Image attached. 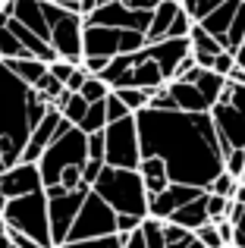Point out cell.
<instances>
[{"instance_id": "obj_1", "label": "cell", "mask_w": 245, "mask_h": 248, "mask_svg": "<svg viewBox=\"0 0 245 248\" xmlns=\"http://www.w3.org/2000/svg\"><path fill=\"white\" fill-rule=\"evenodd\" d=\"M135 120L141 157H160L173 182L211 188V182L227 170V151L211 113L145 107Z\"/></svg>"}, {"instance_id": "obj_2", "label": "cell", "mask_w": 245, "mask_h": 248, "mask_svg": "<svg viewBox=\"0 0 245 248\" xmlns=\"http://www.w3.org/2000/svg\"><path fill=\"white\" fill-rule=\"evenodd\" d=\"M54 104L38 88L25 85L0 60V157L10 167L22 164V154L31 141V132L41 126Z\"/></svg>"}, {"instance_id": "obj_3", "label": "cell", "mask_w": 245, "mask_h": 248, "mask_svg": "<svg viewBox=\"0 0 245 248\" xmlns=\"http://www.w3.org/2000/svg\"><path fill=\"white\" fill-rule=\"evenodd\" d=\"M85 167H88V135L63 116V126L57 132V139L50 141V148L38 160V170H41V179H44V192L57 188L63 173L85 170Z\"/></svg>"}, {"instance_id": "obj_4", "label": "cell", "mask_w": 245, "mask_h": 248, "mask_svg": "<svg viewBox=\"0 0 245 248\" xmlns=\"http://www.w3.org/2000/svg\"><path fill=\"white\" fill-rule=\"evenodd\" d=\"M94 192L107 201L117 214H132V217L148 220V195L145 179L138 170H120V167H104L101 176L94 179Z\"/></svg>"}, {"instance_id": "obj_5", "label": "cell", "mask_w": 245, "mask_h": 248, "mask_svg": "<svg viewBox=\"0 0 245 248\" xmlns=\"http://www.w3.org/2000/svg\"><path fill=\"white\" fill-rule=\"evenodd\" d=\"M3 220L10 230L29 236L31 242H38L41 248H57L54 236H50V204H47V192H35V195H22L13 198L3 211Z\"/></svg>"}, {"instance_id": "obj_6", "label": "cell", "mask_w": 245, "mask_h": 248, "mask_svg": "<svg viewBox=\"0 0 245 248\" xmlns=\"http://www.w3.org/2000/svg\"><path fill=\"white\" fill-rule=\"evenodd\" d=\"M211 120H214L217 135L223 141V151L245 148V85L227 79L220 101L211 107Z\"/></svg>"}, {"instance_id": "obj_7", "label": "cell", "mask_w": 245, "mask_h": 248, "mask_svg": "<svg viewBox=\"0 0 245 248\" xmlns=\"http://www.w3.org/2000/svg\"><path fill=\"white\" fill-rule=\"evenodd\" d=\"M85 57H113L120 54H135V50L148 47V35L145 31H132V29H107V25H88L85 22Z\"/></svg>"}, {"instance_id": "obj_8", "label": "cell", "mask_w": 245, "mask_h": 248, "mask_svg": "<svg viewBox=\"0 0 245 248\" xmlns=\"http://www.w3.org/2000/svg\"><path fill=\"white\" fill-rule=\"evenodd\" d=\"M104 141H107V167H120V170H138L141 164V139H138V120L126 116L117 120L104 129Z\"/></svg>"}, {"instance_id": "obj_9", "label": "cell", "mask_w": 245, "mask_h": 248, "mask_svg": "<svg viewBox=\"0 0 245 248\" xmlns=\"http://www.w3.org/2000/svg\"><path fill=\"white\" fill-rule=\"evenodd\" d=\"M101 236H117V211L101 198L98 192H88L66 242H82V239H101Z\"/></svg>"}, {"instance_id": "obj_10", "label": "cell", "mask_w": 245, "mask_h": 248, "mask_svg": "<svg viewBox=\"0 0 245 248\" xmlns=\"http://www.w3.org/2000/svg\"><path fill=\"white\" fill-rule=\"evenodd\" d=\"M82 38H85V16H82V13L66 10L54 22V29H50V44H54L57 57H60V60H69V63L85 60V44H82Z\"/></svg>"}, {"instance_id": "obj_11", "label": "cell", "mask_w": 245, "mask_h": 248, "mask_svg": "<svg viewBox=\"0 0 245 248\" xmlns=\"http://www.w3.org/2000/svg\"><path fill=\"white\" fill-rule=\"evenodd\" d=\"M92 186L79 188V192H69V195H47V204H50V236H54V245L60 248L69 239V230H73L76 217H79L82 204H85Z\"/></svg>"}, {"instance_id": "obj_12", "label": "cell", "mask_w": 245, "mask_h": 248, "mask_svg": "<svg viewBox=\"0 0 245 248\" xmlns=\"http://www.w3.org/2000/svg\"><path fill=\"white\" fill-rule=\"evenodd\" d=\"M151 16L154 13H138V10H129L122 0H113L107 6H98L92 16H85L88 25H107V29H132V31H145L151 29Z\"/></svg>"}, {"instance_id": "obj_13", "label": "cell", "mask_w": 245, "mask_h": 248, "mask_svg": "<svg viewBox=\"0 0 245 248\" xmlns=\"http://www.w3.org/2000/svg\"><path fill=\"white\" fill-rule=\"evenodd\" d=\"M208 188H198V186H183V182H170V188H164L160 195H151L148 201V217L154 220H170L179 207H185L189 201H195L198 195H204Z\"/></svg>"}, {"instance_id": "obj_14", "label": "cell", "mask_w": 245, "mask_h": 248, "mask_svg": "<svg viewBox=\"0 0 245 248\" xmlns=\"http://www.w3.org/2000/svg\"><path fill=\"white\" fill-rule=\"evenodd\" d=\"M164 85H167L164 69L157 66V60H151L148 47H141L138 54H135L132 69H129V73L120 79L117 88H145V91H157V88H164ZM117 88H113V91H117Z\"/></svg>"}, {"instance_id": "obj_15", "label": "cell", "mask_w": 245, "mask_h": 248, "mask_svg": "<svg viewBox=\"0 0 245 248\" xmlns=\"http://www.w3.org/2000/svg\"><path fill=\"white\" fill-rule=\"evenodd\" d=\"M0 192L6 195V201L22 198V195L44 192V179H41L38 164H16V167H10L3 176H0Z\"/></svg>"}, {"instance_id": "obj_16", "label": "cell", "mask_w": 245, "mask_h": 248, "mask_svg": "<svg viewBox=\"0 0 245 248\" xmlns=\"http://www.w3.org/2000/svg\"><path fill=\"white\" fill-rule=\"evenodd\" d=\"M148 54L164 69L167 82H173L176 73H179V66H183V60L192 54V41L189 38H164V41H157V44H148Z\"/></svg>"}, {"instance_id": "obj_17", "label": "cell", "mask_w": 245, "mask_h": 248, "mask_svg": "<svg viewBox=\"0 0 245 248\" xmlns=\"http://www.w3.org/2000/svg\"><path fill=\"white\" fill-rule=\"evenodd\" d=\"M60 126H63V113L57 107H50L47 116L41 120V126L31 132V141H29V148H25V154H22V164H38V160H41V154L50 148V141L57 139Z\"/></svg>"}, {"instance_id": "obj_18", "label": "cell", "mask_w": 245, "mask_h": 248, "mask_svg": "<svg viewBox=\"0 0 245 248\" xmlns=\"http://www.w3.org/2000/svg\"><path fill=\"white\" fill-rule=\"evenodd\" d=\"M189 41H192V57H195V63L198 66H204V69H214V63H217V57L223 54V44L217 41L211 31H204L201 25H192V35H189Z\"/></svg>"}, {"instance_id": "obj_19", "label": "cell", "mask_w": 245, "mask_h": 248, "mask_svg": "<svg viewBox=\"0 0 245 248\" xmlns=\"http://www.w3.org/2000/svg\"><path fill=\"white\" fill-rule=\"evenodd\" d=\"M167 88H170V94H173V101H176L179 110H185V113H211V101L201 94L198 85L173 79V82H167Z\"/></svg>"}, {"instance_id": "obj_20", "label": "cell", "mask_w": 245, "mask_h": 248, "mask_svg": "<svg viewBox=\"0 0 245 248\" xmlns=\"http://www.w3.org/2000/svg\"><path fill=\"white\" fill-rule=\"evenodd\" d=\"M239 6H242V0H227L223 6H217L214 13H211L208 19H201V29L204 31H211V35L217 38V41L227 47V38H230V29H233V22H236V13H239Z\"/></svg>"}, {"instance_id": "obj_21", "label": "cell", "mask_w": 245, "mask_h": 248, "mask_svg": "<svg viewBox=\"0 0 245 248\" xmlns=\"http://www.w3.org/2000/svg\"><path fill=\"white\" fill-rule=\"evenodd\" d=\"M179 10H183V3H179V0H160V6L154 10V16H151L148 44H157V41H164V38L170 35V29H173V22H176Z\"/></svg>"}, {"instance_id": "obj_22", "label": "cell", "mask_w": 245, "mask_h": 248, "mask_svg": "<svg viewBox=\"0 0 245 248\" xmlns=\"http://www.w3.org/2000/svg\"><path fill=\"white\" fill-rule=\"evenodd\" d=\"M170 223H179V226H185V230H192V232L201 230L204 223H214L211 214H208V192L198 195L195 201H189L185 207H179V211L170 217Z\"/></svg>"}, {"instance_id": "obj_23", "label": "cell", "mask_w": 245, "mask_h": 248, "mask_svg": "<svg viewBox=\"0 0 245 248\" xmlns=\"http://www.w3.org/2000/svg\"><path fill=\"white\" fill-rule=\"evenodd\" d=\"M138 173H141V179H145L148 195H160L164 188H170V182H173L170 170H167V164L160 157H141Z\"/></svg>"}, {"instance_id": "obj_24", "label": "cell", "mask_w": 245, "mask_h": 248, "mask_svg": "<svg viewBox=\"0 0 245 248\" xmlns=\"http://www.w3.org/2000/svg\"><path fill=\"white\" fill-rule=\"evenodd\" d=\"M3 63H6V66H10L25 85H31V88H35V85L41 82L44 76H47V69H50V63L35 60V57H19V60H3Z\"/></svg>"}, {"instance_id": "obj_25", "label": "cell", "mask_w": 245, "mask_h": 248, "mask_svg": "<svg viewBox=\"0 0 245 248\" xmlns=\"http://www.w3.org/2000/svg\"><path fill=\"white\" fill-rule=\"evenodd\" d=\"M57 110H60L63 116H66L73 126H82V120H85V113H88V107L92 104L85 101L82 94H73V91H63L60 97H57V104H54Z\"/></svg>"}, {"instance_id": "obj_26", "label": "cell", "mask_w": 245, "mask_h": 248, "mask_svg": "<svg viewBox=\"0 0 245 248\" xmlns=\"http://www.w3.org/2000/svg\"><path fill=\"white\" fill-rule=\"evenodd\" d=\"M107 101H98V104H92L88 107V113H85V120H82V132L85 135H94V132H104L107 129Z\"/></svg>"}, {"instance_id": "obj_27", "label": "cell", "mask_w": 245, "mask_h": 248, "mask_svg": "<svg viewBox=\"0 0 245 248\" xmlns=\"http://www.w3.org/2000/svg\"><path fill=\"white\" fill-rule=\"evenodd\" d=\"M117 94H120V101L126 104L132 113H141V110L151 104L154 91H145V88H117Z\"/></svg>"}, {"instance_id": "obj_28", "label": "cell", "mask_w": 245, "mask_h": 248, "mask_svg": "<svg viewBox=\"0 0 245 248\" xmlns=\"http://www.w3.org/2000/svg\"><path fill=\"white\" fill-rule=\"evenodd\" d=\"M110 91H113V88H110L104 79H101V76H88V82L82 85L79 94L85 97L88 104H98V101H107V97H110Z\"/></svg>"}, {"instance_id": "obj_29", "label": "cell", "mask_w": 245, "mask_h": 248, "mask_svg": "<svg viewBox=\"0 0 245 248\" xmlns=\"http://www.w3.org/2000/svg\"><path fill=\"white\" fill-rule=\"evenodd\" d=\"M179 3H183V10L192 16V22H201V19H208L217 6H223L227 0H179Z\"/></svg>"}, {"instance_id": "obj_30", "label": "cell", "mask_w": 245, "mask_h": 248, "mask_svg": "<svg viewBox=\"0 0 245 248\" xmlns=\"http://www.w3.org/2000/svg\"><path fill=\"white\" fill-rule=\"evenodd\" d=\"M141 230H145L148 248H167V236H164V220H154V217H148L145 223H141Z\"/></svg>"}, {"instance_id": "obj_31", "label": "cell", "mask_w": 245, "mask_h": 248, "mask_svg": "<svg viewBox=\"0 0 245 248\" xmlns=\"http://www.w3.org/2000/svg\"><path fill=\"white\" fill-rule=\"evenodd\" d=\"M60 248H122V236H101V239H82V242H63Z\"/></svg>"}, {"instance_id": "obj_32", "label": "cell", "mask_w": 245, "mask_h": 248, "mask_svg": "<svg viewBox=\"0 0 245 248\" xmlns=\"http://www.w3.org/2000/svg\"><path fill=\"white\" fill-rule=\"evenodd\" d=\"M230 207H233V198H223V195L208 192V214H211V220H214V223L230 217Z\"/></svg>"}, {"instance_id": "obj_33", "label": "cell", "mask_w": 245, "mask_h": 248, "mask_svg": "<svg viewBox=\"0 0 245 248\" xmlns=\"http://www.w3.org/2000/svg\"><path fill=\"white\" fill-rule=\"evenodd\" d=\"M35 88H38V91H41V94H44V97H47V101H50V104H57V97H60V94H63V91H66V85H63V82H60V79H57V76H54V73H50V69H47V76H44V79H41V82H38V85H35Z\"/></svg>"}, {"instance_id": "obj_34", "label": "cell", "mask_w": 245, "mask_h": 248, "mask_svg": "<svg viewBox=\"0 0 245 248\" xmlns=\"http://www.w3.org/2000/svg\"><path fill=\"white\" fill-rule=\"evenodd\" d=\"M239 182H242V179H236V176H230L227 170H223V173L217 176L214 182H211V188H208V192L223 195V198H233V195H236V188H239Z\"/></svg>"}, {"instance_id": "obj_35", "label": "cell", "mask_w": 245, "mask_h": 248, "mask_svg": "<svg viewBox=\"0 0 245 248\" xmlns=\"http://www.w3.org/2000/svg\"><path fill=\"white\" fill-rule=\"evenodd\" d=\"M227 220H233V226H236V242H233V248H245V204H236V201H233Z\"/></svg>"}, {"instance_id": "obj_36", "label": "cell", "mask_w": 245, "mask_h": 248, "mask_svg": "<svg viewBox=\"0 0 245 248\" xmlns=\"http://www.w3.org/2000/svg\"><path fill=\"white\" fill-rule=\"evenodd\" d=\"M195 236L201 239V245H204V248H227V245H223L220 230H217V223H204L201 230H195Z\"/></svg>"}, {"instance_id": "obj_37", "label": "cell", "mask_w": 245, "mask_h": 248, "mask_svg": "<svg viewBox=\"0 0 245 248\" xmlns=\"http://www.w3.org/2000/svg\"><path fill=\"white\" fill-rule=\"evenodd\" d=\"M126 116H132V110H129L126 104L120 101L117 91H110V97H107V120L117 123V120H126ZM110 123H107V126H110Z\"/></svg>"}, {"instance_id": "obj_38", "label": "cell", "mask_w": 245, "mask_h": 248, "mask_svg": "<svg viewBox=\"0 0 245 248\" xmlns=\"http://www.w3.org/2000/svg\"><path fill=\"white\" fill-rule=\"evenodd\" d=\"M227 173L242 179L245 173V148H236V151H227Z\"/></svg>"}, {"instance_id": "obj_39", "label": "cell", "mask_w": 245, "mask_h": 248, "mask_svg": "<svg viewBox=\"0 0 245 248\" xmlns=\"http://www.w3.org/2000/svg\"><path fill=\"white\" fill-rule=\"evenodd\" d=\"M76 69H79V63H69V60H54V63H50V73H54V76H57V79H60L63 85L73 79V73H76Z\"/></svg>"}, {"instance_id": "obj_40", "label": "cell", "mask_w": 245, "mask_h": 248, "mask_svg": "<svg viewBox=\"0 0 245 248\" xmlns=\"http://www.w3.org/2000/svg\"><path fill=\"white\" fill-rule=\"evenodd\" d=\"M88 76H92V73H88V69H85V66L79 63V69L73 73V79L66 82V91H73V94H79V91H82V85L88 82Z\"/></svg>"}, {"instance_id": "obj_41", "label": "cell", "mask_w": 245, "mask_h": 248, "mask_svg": "<svg viewBox=\"0 0 245 248\" xmlns=\"http://www.w3.org/2000/svg\"><path fill=\"white\" fill-rule=\"evenodd\" d=\"M122 248H148V239H145V230H135L129 232V236H122Z\"/></svg>"}, {"instance_id": "obj_42", "label": "cell", "mask_w": 245, "mask_h": 248, "mask_svg": "<svg viewBox=\"0 0 245 248\" xmlns=\"http://www.w3.org/2000/svg\"><path fill=\"white\" fill-rule=\"evenodd\" d=\"M107 63H110L107 57H85V60H82V66H85L92 76H101L107 69Z\"/></svg>"}, {"instance_id": "obj_43", "label": "cell", "mask_w": 245, "mask_h": 248, "mask_svg": "<svg viewBox=\"0 0 245 248\" xmlns=\"http://www.w3.org/2000/svg\"><path fill=\"white\" fill-rule=\"evenodd\" d=\"M129 10H138V13H154L160 6V0H122Z\"/></svg>"}, {"instance_id": "obj_44", "label": "cell", "mask_w": 245, "mask_h": 248, "mask_svg": "<svg viewBox=\"0 0 245 248\" xmlns=\"http://www.w3.org/2000/svg\"><path fill=\"white\" fill-rule=\"evenodd\" d=\"M167 248H204V245H201V239H198L195 232H185L183 239H176V242H170Z\"/></svg>"}, {"instance_id": "obj_45", "label": "cell", "mask_w": 245, "mask_h": 248, "mask_svg": "<svg viewBox=\"0 0 245 248\" xmlns=\"http://www.w3.org/2000/svg\"><path fill=\"white\" fill-rule=\"evenodd\" d=\"M233 201H236V204H245V182H239V188H236Z\"/></svg>"}, {"instance_id": "obj_46", "label": "cell", "mask_w": 245, "mask_h": 248, "mask_svg": "<svg viewBox=\"0 0 245 248\" xmlns=\"http://www.w3.org/2000/svg\"><path fill=\"white\" fill-rule=\"evenodd\" d=\"M236 63H239V66L245 69V44H242V47H239V50H236Z\"/></svg>"}, {"instance_id": "obj_47", "label": "cell", "mask_w": 245, "mask_h": 248, "mask_svg": "<svg viewBox=\"0 0 245 248\" xmlns=\"http://www.w3.org/2000/svg\"><path fill=\"white\" fill-rule=\"evenodd\" d=\"M6 204H10V201H6V195L0 192V217H3V211H6Z\"/></svg>"}, {"instance_id": "obj_48", "label": "cell", "mask_w": 245, "mask_h": 248, "mask_svg": "<svg viewBox=\"0 0 245 248\" xmlns=\"http://www.w3.org/2000/svg\"><path fill=\"white\" fill-rule=\"evenodd\" d=\"M0 3H3V0H0Z\"/></svg>"}]
</instances>
